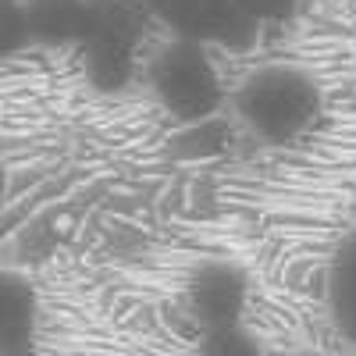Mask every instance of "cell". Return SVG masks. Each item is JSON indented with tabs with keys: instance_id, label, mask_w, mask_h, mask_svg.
I'll return each instance as SVG.
<instances>
[{
	"instance_id": "obj_1",
	"label": "cell",
	"mask_w": 356,
	"mask_h": 356,
	"mask_svg": "<svg viewBox=\"0 0 356 356\" xmlns=\"http://www.w3.org/2000/svg\"><path fill=\"white\" fill-rule=\"evenodd\" d=\"M22 18L25 36L75 47L97 86L114 89L129 75L146 15L136 0H29Z\"/></svg>"
},
{
	"instance_id": "obj_2",
	"label": "cell",
	"mask_w": 356,
	"mask_h": 356,
	"mask_svg": "<svg viewBox=\"0 0 356 356\" xmlns=\"http://www.w3.org/2000/svg\"><path fill=\"white\" fill-rule=\"evenodd\" d=\"M235 122L264 146L303 139L324 111V89L314 72L292 61H267L250 68L228 93Z\"/></svg>"
},
{
	"instance_id": "obj_3",
	"label": "cell",
	"mask_w": 356,
	"mask_h": 356,
	"mask_svg": "<svg viewBox=\"0 0 356 356\" xmlns=\"http://www.w3.org/2000/svg\"><path fill=\"white\" fill-rule=\"evenodd\" d=\"M146 89L171 118L186 125L211 122L228 100L214 50L175 36H168L146 61Z\"/></svg>"
},
{
	"instance_id": "obj_4",
	"label": "cell",
	"mask_w": 356,
	"mask_h": 356,
	"mask_svg": "<svg viewBox=\"0 0 356 356\" xmlns=\"http://www.w3.org/2000/svg\"><path fill=\"white\" fill-rule=\"evenodd\" d=\"M136 4L146 18H157L168 36L211 50H246L260 33L232 0H136Z\"/></svg>"
},
{
	"instance_id": "obj_5",
	"label": "cell",
	"mask_w": 356,
	"mask_h": 356,
	"mask_svg": "<svg viewBox=\"0 0 356 356\" xmlns=\"http://www.w3.org/2000/svg\"><path fill=\"white\" fill-rule=\"evenodd\" d=\"M250 271L228 257H207L200 260L186 285H182V310L196 324V332H218L235 328L246 321L250 310Z\"/></svg>"
},
{
	"instance_id": "obj_6",
	"label": "cell",
	"mask_w": 356,
	"mask_h": 356,
	"mask_svg": "<svg viewBox=\"0 0 356 356\" xmlns=\"http://www.w3.org/2000/svg\"><path fill=\"white\" fill-rule=\"evenodd\" d=\"M40 300L18 271L0 267V356H33Z\"/></svg>"
},
{
	"instance_id": "obj_7",
	"label": "cell",
	"mask_w": 356,
	"mask_h": 356,
	"mask_svg": "<svg viewBox=\"0 0 356 356\" xmlns=\"http://www.w3.org/2000/svg\"><path fill=\"white\" fill-rule=\"evenodd\" d=\"M324 307L342 342L356 349V228L342 235L324 278Z\"/></svg>"
},
{
	"instance_id": "obj_8",
	"label": "cell",
	"mask_w": 356,
	"mask_h": 356,
	"mask_svg": "<svg viewBox=\"0 0 356 356\" xmlns=\"http://www.w3.org/2000/svg\"><path fill=\"white\" fill-rule=\"evenodd\" d=\"M193 356H267V353H264V342L253 328L235 324V328L203 332Z\"/></svg>"
},
{
	"instance_id": "obj_9",
	"label": "cell",
	"mask_w": 356,
	"mask_h": 356,
	"mask_svg": "<svg viewBox=\"0 0 356 356\" xmlns=\"http://www.w3.org/2000/svg\"><path fill=\"white\" fill-rule=\"evenodd\" d=\"M235 8H239L243 18H250L257 29L260 25H275V22H289L300 15L303 0H232Z\"/></svg>"
},
{
	"instance_id": "obj_10",
	"label": "cell",
	"mask_w": 356,
	"mask_h": 356,
	"mask_svg": "<svg viewBox=\"0 0 356 356\" xmlns=\"http://www.w3.org/2000/svg\"><path fill=\"white\" fill-rule=\"evenodd\" d=\"M25 36V18L18 0H0V54H8Z\"/></svg>"
},
{
	"instance_id": "obj_11",
	"label": "cell",
	"mask_w": 356,
	"mask_h": 356,
	"mask_svg": "<svg viewBox=\"0 0 356 356\" xmlns=\"http://www.w3.org/2000/svg\"><path fill=\"white\" fill-rule=\"evenodd\" d=\"M8 207V164H4V154H0V214Z\"/></svg>"
},
{
	"instance_id": "obj_12",
	"label": "cell",
	"mask_w": 356,
	"mask_h": 356,
	"mask_svg": "<svg viewBox=\"0 0 356 356\" xmlns=\"http://www.w3.org/2000/svg\"><path fill=\"white\" fill-rule=\"evenodd\" d=\"M292 356H324V353H321V349H296Z\"/></svg>"
}]
</instances>
